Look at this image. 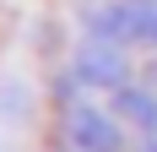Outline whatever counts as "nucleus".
Masks as SVG:
<instances>
[{"label":"nucleus","instance_id":"obj_1","mask_svg":"<svg viewBox=\"0 0 157 152\" xmlns=\"http://www.w3.org/2000/svg\"><path fill=\"white\" fill-rule=\"evenodd\" d=\"M87 33L109 38V44H125V49H136V44L157 49V0H114V6L87 16Z\"/></svg>","mask_w":157,"mask_h":152},{"label":"nucleus","instance_id":"obj_3","mask_svg":"<svg viewBox=\"0 0 157 152\" xmlns=\"http://www.w3.org/2000/svg\"><path fill=\"white\" fill-rule=\"evenodd\" d=\"M76 76L87 87H114L119 92V82H125V44L92 38V49H81V60H76Z\"/></svg>","mask_w":157,"mask_h":152},{"label":"nucleus","instance_id":"obj_2","mask_svg":"<svg viewBox=\"0 0 157 152\" xmlns=\"http://www.w3.org/2000/svg\"><path fill=\"white\" fill-rule=\"evenodd\" d=\"M65 125H71V147L76 152H125V125L114 114H103L98 103H87V98L71 103Z\"/></svg>","mask_w":157,"mask_h":152}]
</instances>
